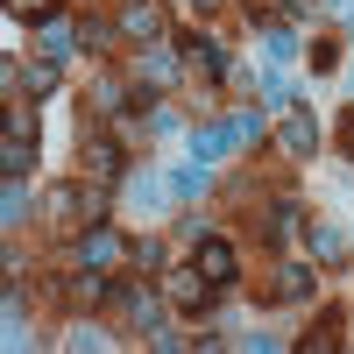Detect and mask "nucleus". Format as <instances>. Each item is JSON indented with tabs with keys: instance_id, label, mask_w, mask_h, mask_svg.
<instances>
[{
	"instance_id": "f257e3e1",
	"label": "nucleus",
	"mask_w": 354,
	"mask_h": 354,
	"mask_svg": "<svg viewBox=\"0 0 354 354\" xmlns=\"http://www.w3.org/2000/svg\"><path fill=\"white\" fill-rule=\"evenodd\" d=\"M100 213H106L100 192H78V185H57L50 192V220L57 227H100Z\"/></svg>"
},
{
	"instance_id": "f03ea898",
	"label": "nucleus",
	"mask_w": 354,
	"mask_h": 354,
	"mask_svg": "<svg viewBox=\"0 0 354 354\" xmlns=\"http://www.w3.org/2000/svg\"><path fill=\"white\" fill-rule=\"evenodd\" d=\"M28 163H36V128H28V113L15 106V113H8V128H0V170L21 177Z\"/></svg>"
},
{
	"instance_id": "7ed1b4c3",
	"label": "nucleus",
	"mask_w": 354,
	"mask_h": 354,
	"mask_svg": "<svg viewBox=\"0 0 354 354\" xmlns=\"http://www.w3.org/2000/svg\"><path fill=\"white\" fill-rule=\"evenodd\" d=\"M198 270L213 290H227L234 277H241V255H234V241H220V234H198Z\"/></svg>"
},
{
	"instance_id": "20e7f679",
	"label": "nucleus",
	"mask_w": 354,
	"mask_h": 354,
	"mask_svg": "<svg viewBox=\"0 0 354 354\" xmlns=\"http://www.w3.org/2000/svg\"><path fill=\"white\" fill-rule=\"evenodd\" d=\"M113 312H121L128 326H142V333H156V326H163V312H156V290H149V283H121V290H113Z\"/></svg>"
},
{
	"instance_id": "39448f33",
	"label": "nucleus",
	"mask_w": 354,
	"mask_h": 354,
	"mask_svg": "<svg viewBox=\"0 0 354 354\" xmlns=\"http://www.w3.org/2000/svg\"><path fill=\"white\" fill-rule=\"evenodd\" d=\"M113 255H121V241H113L106 227H85V241H78V262H85V270H106Z\"/></svg>"
},
{
	"instance_id": "423d86ee",
	"label": "nucleus",
	"mask_w": 354,
	"mask_h": 354,
	"mask_svg": "<svg viewBox=\"0 0 354 354\" xmlns=\"http://www.w3.org/2000/svg\"><path fill=\"white\" fill-rule=\"evenodd\" d=\"M177 50H185V64H198L205 78H227V57H220L213 36H192V43H177Z\"/></svg>"
},
{
	"instance_id": "0eeeda50",
	"label": "nucleus",
	"mask_w": 354,
	"mask_h": 354,
	"mask_svg": "<svg viewBox=\"0 0 354 354\" xmlns=\"http://www.w3.org/2000/svg\"><path fill=\"white\" fill-rule=\"evenodd\" d=\"M85 170H93V177H113V170H121V142H113V135H93V142H85Z\"/></svg>"
},
{
	"instance_id": "6e6552de",
	"label": "nucleus",
	"mask_w": 354,
	"mask_h": 354,
	"mask_svg": "<svg viewBox=\"0 0 354 354\" xmlns=\"http://www.w3.org/2000/svg\"><path fill=\"white\" fill-rule=\"evenodd\" d=\"M121 28H128V36H142V43H149L156 28H163V15L149 8V0H128V8H121Z\"/></svg>"
},
{
	"instance_id": "1a4fd4ad",
	"label": "nucleus",
	"mask_w": 354,
	"mask_h": 354,
	"mask_svg": "<svg viewBox=\"0 0 354 354\" xmlns=\"http://www.w3.org/2000/svg\"><path fill=\"white\" fill-rule=\"evenodd\" d=\"M312 142H319L312 113H290V121H283V156H312Z\"/></svg>"
},
{
	"instance_id": "9d476101",
	"label": "nucleus",
	"mask_w": 354,
	"mask_h": 354,
	"mask_svg": "<svg viewBox=\"0 0 354 354\" xmlns=\"http://www.w3.org/2000/svg\"><path fill=\"white\" fill-rule=\"evenodd\" d=\"M135 78L170 85V78H177V57H170V50H142V57H135Z\"/></svg>"
},
{
	"instance_id": "9b49d317",
	"label": "nucleus",
	"mask_w": 354,
	"mask_h": 354,
	"mask_svg": "<svg viewBox=\"0 0 354 354\" xmlns=\"http://www.w3.org/2000/svg\"><path fill=\"white\" fill-rule=\"evenodd\" d=\"M205 290H213L205 270H177V277H170V298H177V305H205Z\"/></svg>"
},
{
	"instance_id": "f8f14e48",
	"label": "nucleus",
	"mask_w": 354,
	"mask_h": 354,
	"mask_svg": "<svg viewBox=\"0 0 354 354\" xmlns=\"http://www.w3.org/2000/svg\"><path fill=\"white\" fill-rule=\"evenodd\" d=\"M305 290H312V270L283 262V270H277V283H270V298H305Z\"/></svg>"
},
{
	"instance_id": "ddd939ff",
	"label": "nucleus",
	"mask_w": 354,
	"mask_h": 354,
	"mask_svg": "<svg viewBox=\"0 0 354 354\" xmlns=\"http://www.w3.org/2000/svg\"><path fill=\"white\" fill-rule=\"evenodd\" d=\"M227 142H234L227 128H198V135H192V156H198V163H220V156H227Z\"/></svg>"
},
{
	"instance_id": "4468645a",
	"label": "nucleus",
	"mask_w": 354,
	"mask_h": 354,
	"mask_svg": "<svg viewBox=\"0 0 354 354\" xmlns=\"http://www.w3.org/2000/svg\"><path fill=\"white\" fill-rule=\"evenodd\" d=\"M262 57H270V64H290V57H298L290 28H262Z\"/></svg>"
},
{
	"instance_id": "2eb2a0df",
	"label": "nucleus",
	"mask_w": 354,
	"mask_h": 354,
	"mask_svg": "<svg viewBox=\"0 0 354 354\" xmlns=\"http://www.w3.org/2000/svg\"><path fill=\"white\" fill-rule=\"evenodd\" d=\"M170 185L185 192V198H192V192H205V163H198V156H192V163H177V177H170Z\"/></svg>"
},
{
	"instance_id": "dca6fc26",
	"label": "nucleus",
	"mask_w": 354,
	"mask_h": 354,
	"mask_svg": "<svg viewBox=\"0 0 354 354\" xmlns=\"http://www.w3.org/2000/svg\"><path fill=\"white\" fill-rule=\"evenodd\" d=\"M227 135H234V142H255V135H262V113H255V106H241V113L227 121Z\"/></svg>"
},
{
	"instance_id": "f3484780",
	"label": "nucleus",
	"mask_w": 354,
	"mask_h": 354,
	"mask_svg": "<svg viewBox=\"0 0 354 354\" xmlns=\"http://www.w3.org/2000/svg\"><path fill=\"white\" fill-rule=\"evenodd\" d=\"M93 113H121V85H113V78L93 85Z\"/></svg>"
},
{
	"instance_id": "a211bd4d",
	"label": "nucleus",
	"mask_w": 354,
	"mask_h": 354,
	"mask_svg": "<svg viewBox=\"0 0 354 354\" xmlns=\"http://www.w3.org/2000/svg\"><path fill=\"white\" fill-rule=\"evenodd\" d=\"M128 198H135V205H156V198H163V185H156V177H142V170H135V177H128Z\"/></svg>"
},
{
	"instance_id": "6ab92c4d",
	"label": "nucleus",
	"mask_w": 354,
	"mask_h": 354,
	"mask_svg": "<svg viewBox=\"0 0 354 354\" xmlns=\"http://www.w3.org/2000/svg\"><path fill=\"white\" fill-rule=\"evenodd\" d=\"M8 8H15L21 21H50V15H57V0H8Z\"/></svg>"
},
{
	"instance_id": "aec40b11",
	"label": "nucleus",
	"mask_w": 354,
	"mask_h": 354,
	"mask_svg": "<svg viewBox=\"0 0 354 354\" xmlns=\"http://www.w3.org/2000/svg\"><path fill=\"white\" fill-rule=\"evenodd\" d=\"M0 213H8V220H21V213H28V198H21V177H8V192H0Z\"/></svg>"
},
{
	"instance_id": "412c9836",
	"label": "nucleus",
	"mask_w": 354,
	"mask_h": 354,
	"mask_svg": "<svg viewBox=\"0 0 354 354\" xmlns=\"http://www.w3.org/2000/svg\"><path fill=\"white\" fill-rule=\"evenodd\" d=\"M290 220H298L290 205H270V220H262V234H270V241H283V234H290Z\"/></svg>"
},
{
	"instance_id": "4be33fe9",
	"label": "nucleus",
	"mask_w": 354,
	"mask_h": 354,
	"mask_svg": "<svg viewBox=\"0 0 354 354\" xmlns=\"http://www.w3.org/2000/svg\"><path fill=\"white\" fill-rule=\"evenodd\" d=\"M43 57H50V64H64V57H71V36H64V28H50V36H43Z\"/></svg>"
},
{
	"instance_id": "5701e85b",
	"label": "nucleus",
	"mask_w": 354,
	"mask_h": 354,
	"mask_svg": "<svg viewBox=\"0 0 354 354\" xmlns=\"http://www.w3.org/2000/svg\"><path fill=\"white\" fill-rule=\"evenodd\" d=\"M312 248H319V255L333 262V255H340V234H333V227H312Z\"/></svg>"
},
{
	"instance_id": "b1692460",
	"label": "nucleus",
	"mask_w": 354,
	"mask_h": 354,
	"mask_svg": "<svg viewBox=\"0 0 354 354\" xmlns=\"http://www.w3.org/2000/svg\"><path fill=\"white\" fill-rule=\"evenodd\" d=\"M50 78H57V64H50V57H43V64H36V71H28L21 85H28V93H50Z\"/></svg>"
},
{
	"instance_id": "393cba45",
	"label": "nucleus",
	"mask_w": 354,
	"mask_h": 354,
	"mask_svg": "<svg viewBox=\"0 0 354 354\" xmlns=\"http://www.w3.org/2000/svg\"><path fill=\"white\" fill-rule=\"evenodd\" d=\"M128 255H135V262H142V270H163V248H156V241H135V248H128Z\"/></svg>"
},
{
	"instance_id": "a878e982",
	"label": "nucleus",
	"mask_w": 354,
	"mask_h": 354,
	"mask_svg": "<svg viewBox=\"0 0 354 354\" xmlns=\"http://www.w3.org/2000/svg\"><path fill=\"white\" fill-rule=\"evenodd\" d=\"M340 149H347V163H354V106H347V121H340Z\"/></svg>"
},
{
	"instance_id": "bb28decb",
	"label": "nucleus",
	"mask_w": 354,
	"mask_h": 354,
	"mask_svg": "<svg viewBox=\"0 0 354 354\" xmlns=\"http://www.w3.org/2000/svg\"><path fill=\"white\" fill-rule=\"evenodd\" d=\"M283 8H290V15H305V8H312V0H283Z\"/></svg>"
},
{
	"instance_id": "cd10ccee",
	"label": "nucleus",
	"mask_w": 354,
	"mask_h": 354,
	"mask_svg": "<svg viewBox=\"0 0 354 354\" xmlns=\"http://www.w3.org/2000/svg\"><path fill=\"white\" fill-rule=\"evenodd\" d=\"M192 8H220V0H192Z\"/></svg>"
}]
</instances>
